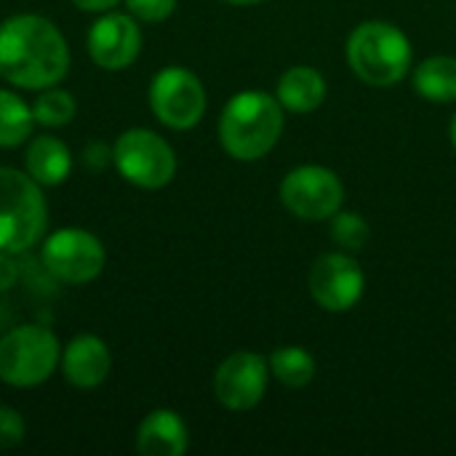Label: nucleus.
Returning a JSON list of instances; mask_svg holds the SVG:
<instances>
[{
  "instance_id": "f257e3e1",
  "label": "nucleus",
  "mask_w": 456,
  "mask_h": 456,
  "mask_svg": "<svg viewBox=\"0 0 456 456\" xmlns=\"http://www.w3.org/2000/svg\"><path fill=\"white\" fill-rule=\"evenodd\" d=\"M69 72V45L61 29L40 13L0 21V77L24 91L59 86Z\"/></svg>"
},
{
  "instance_id": "f03ea898",
  "label": "nucleus",
  "mask_w": 456,
  "mask_h": 456,
  "mask_svg": "<svg viewBox=\"0 0 456 456\" xmlns=\"http://www.w3.org/2000/svg\"><path fill=\"white\" fill-rule=\"evenodd\" d=\"M283 104L265 91L235 94L219 115V142L235 160L265 158L283 134Z\"/></svg>"
},
{
  "instance_id": "7ed1b4c3",
  "label": "nucleus",
  "mask_w": 456,
  "mask_h": 456,
  "mask_svg": "<svg viewBox=\"0 0 456 456\" xmlns=\"http://www.w3.org/2000/svg\"><path fill=\"white\" fill-rule=\"evenodd\" d=\"M48 206L43 187L19 168L0 166V254H24L43 243Z\"/></svg>"
},
{
  "instance_id": "20e7f679",
  "label": "nucleus",
  "mask_w": 456,
  "mask_h": 456,
  "mask_svg": "<svg viewBox=\"0 0 456 456\" xmlns=\"http://www.w3.org/2000/svg\"><path fill=\"white\" fill-rule=\"evenodd\" d=\"M347 64L363 83L387 88L411 72V43L390 21H363L347 37Z\"/></svg>"
},
{
  "instance_id": "39448f33",
  "label": "nucleus",
  "mask_w": 456,
  "mask_h": 456,
  "mask_svg": "<svg viewBox=\"0 0 456 456\" xmlns=\"http://www.w3.org/2000/svg\"><path fill=\"white\" fill-rule=\"evenodd\" d=\"M61 366L56 334L40 323H21L0 337V382L29 390L48 382Z\"/></svg>"
},
{
  "instance_id": "423d86ee",
  "label": "nucleus",
  "mask_w": 456,
  "mask_h": 456,
  "mask_svg": "<svg viewBox=\"0 0 456 456\" xmlns=\"http://www.w3.org/2000/svg\"><path fill=\"white\" fill-rule=\"evenodd\" d=\"M118 174L139 190H160L176 174L174 147L150 128H128L112 144Z\"/></svg>"
},
{
  "instance_id": "0eeeda50",
  "label": "nucleus",
  "mask_w": 456,
  "mask_h": 456,
  "mask_svg": "<svg viewBox=\"0 0 456 456\" xmlns=\"http://www.w3.org/2000/svg\"><path fill=\"white\" fill-rule=\"evenodd\" d=\"M150 110L152 115L174 131H187L195 128L203 115H206V88L200 83V77L179 64L163 67L155 72L150 91Z\"/></svg>"
},
{
  "instance_id": "6e6552de",
  "label": "nucleus",
  "mask_w": 456,
  "mask_h": 456,
  "mask_svg": "<svg viewBox=\"0 0 456 456\" xmlns=\"http://www.w3.org/2000/svg\"><path fill=\"white\" fill-rule=\"evenodd\" d=\"M40 259L43 267L61 283L69 286H83L96 281L104 273L107 265V251L104 243L80 227H61L43 238L40 246Z\"/></svg>"
},
{
  "instance_id": "1a4fd4ad",
  "label": "nucleus",
  "mask_w": 456,
  "mask_h": 456,
  "mask_svg": "<svg viewBox=\"0 0 456 456\" xmlns=\"http://www.w3.org/2000/svg\"><path fill=\"white\" fill-rule=\"evenodd\" d=\"M345 200L342 179L326 166H299L281 182V203L305 222L331 219Z\"/></svg>"
},
{
  "instance_id": "9d476101",
  "label": "nucleus",
  "mask_w": 456,
  "mask_h": 456,
  "mask_svg": "<svg viewBox=\"0 0 456 456\" xmlns=\"http://www.w3.org/2000/svg\"><path fill=\"white\" fill-rule=\"evenodd\" d=\"M307 286L318 307H323L326 313H347L361 302L366 275L350 254L329 251L321 254L310 267Z\"/></svg>"
},
{
  "instance_id": "9b49d317",
  "label": "nucleus",
  "mask_w": 456,
  "mask_h": 456,
  "mask_svg": "<svg viewBox=\"0 0 456 456\" xmlns=\"http://www.w3.org/2000/svg\"><path fill=\"white\" fill-rule=\"evenodd\" d=\"M270 382V363L251 350L227 355L214 374L216 401L230 411H251L262 403Z\"/></svg>"
},
{
  "instance_id": "f8f14e48",
  "label": "nucleus",
  "mask_w": 456,
  "mask_h": 456,
  "mask_svg": "<svg viewBox=\"0 0 456 456\" xmlns=\"http://www.w3.org/2000/svg\"><path fill=\"white\" fill-rule=\"evenodd\" d=\"M86 48L96 67L118 72L136 61L142 51V29L131 13L104 11L91 24L86 35Z\"/></svg>"
},
{
  "instance_id": "ddd939ff",
  "label": "nucleus",
  "mask_w": 456,
  "mask_h": 456,
  "mask_svg": "<svg viewBox=\"0 0 456 456\" xmlns=\"http://www.w3.org/2000/svg\"><path fill=\"white\" fill-rule=\"evenodd\" d=\"M112 369L110 347L96 334H77L61 350V374L77 390H96Z\"/></svg>"
},
{
  "instance_id": "4468645a",
  "label": "nucleus",
  "mask_w": 456,
  "mask_h": 456,
  "mask_svg": "<svg viewBox=\"0 0 456 456\" xmlns=\"http://www.w3.org/2000/svg\"><path fill=\"white\" fill-rule=\"evenodd\" d=\"M187 446V422L171 409L150 411L136 428V452L142 456H182Z\"/></svg>"
},
{
  "instance_id": "2eb2a0df",
  "label": "nucleus",
  "mask_w": 456,
  "mask_h": 456,
  "mask_svg": "<svg viewBox=\"0 0 456 456\" xmlns=\"http://www.w3.org/2000/svg\"><path fill=\"white\" fill-rule=\"evenodd\" d=\"M24 171L40 187H56V184L67 182V176L72 171V152L53 134L32 136V142L24 152Z\"/></svg>"
},
{
  "instance_id": "dca6fc26",
  "label": "nucleus",
  "mask_w": 456,
  "mask_h": 456,
  "mask_svg": "<svg viewBox=\"0 0 456 456\" xmlns=\"http://www.w3.org/2000/svg\"><path fill=\"white\" fill-rule=\"evenodd\" d=\"M278 102L283 104V110L297 112V115H307L313 110H318L326 99V80L315 67L307 64H297L291 69H286L278 77V88H275Z\"/></svg>"
},
{
  "instance_id": "f3484780",
  "label": "nucleus",
  "mask_w": 456,
  "mask_h": 456,
  "mask_svg": "<svg viewBox=\"0 0 456 456\" xmlns=\"http://www.w3.org/2000/svg\"><path fill=\"white\" fill-rule=\"evenodd\" d=\"M414 88L422 99L436 104L456 102V59L430 56L414 67Z\"/></svg>"
},
{
  "instance_id": "a211bd4d",
  "label": "nucleus",
  "mask_w": 456,
  "mask_h": 456,
  "mask_svg": "<svg viewBox=\"0 0 456 456\" xmlns=\"http://www.w3.org/2000/svg\"><path fill=\"white\" fill-rule=\"evenodd\" d=\"M32 104H27L16 91L0 88V150H13L24 144L35 131Z\"/></svg>"
},
{
  "instance_id": "6ab92c4d",
  "label": "nucleus",
  "mask_w": 456,
  "mask_h": 456,
  "mask_svg": "<svg viewBox=\"0 0 456 456\" xmlns=\"http://www.w3.org/2000/svg\"><path fill=\"white\" fill-rule=\"evenodd\" d=\"M267 363H270V374L291 390L307 387L315 377V358L305 347H297V345L273 350Z\"/></svg>"
},
{
  "instance_id": "aec40b11",
  "label": "nucleus",
  "mask_w": 456,
  "mask_h": 456,
  "mask_svg": "<svg viewBox=\"0 0 456 456\" xmlns=\"http://www.w3.org/2000/svg\"><path fill=\"white\" fill-rule=\"evenodd\" d=\"M75 112H77L75 96L69 91L59 88V86H51V88L37 91V96L32 102L35 123L43 126V128H61V126L72 123Z\"/></svg>"
},
{
  "instance_id": "412c9836",
  "label": "nucleus",
  "mask_w": 456,
  "mask_h": 456,
  "mask_svg": "<svg viewBox=\"0 0 456 456\" xmlns=\"http://www.w3.org/2000/svg\"><path fill=\"white\" fill-rule=\"evenodd\" d=\"M331 238L345 251H361L369 240V224L358 211H337L331 216Z\"/></svg>"
},
{
  "instance_id": "4be33fe9",
  "label": "nucleus",
  "mask_w": 456,
  "mask_h": 456,
  "mask_svg": "<svg viewBox=\"0 0 456 456\" xmlns=\"http://www.w3.org/2000/svg\"><path fill=\"white\" fill-rule=\"evenodd\" d=\"M126 8L134 19L158 24V21H166L176 11V0H126Z\"/></svg>"
},
{
  "instance_id": "5701e85b",
  "label": "nucleus",
  "mask_w": 456,
  "mask_h": 456,
  "mask_svg": "<svg viewBox=\"0 0 456 456\" xmlns=\"http://www.w3.org/2000/svg\"><path fill=\"white\" fill-rule=\"evenodd\" d=\"M24 419L16 409L0 406V449H13L24 441Z\"/></svg>"
},
{
  "instance_id": "b1692460",
  "label": "nucleus",
  "mask_w": 456,
  "mask_h": 456,
  "mask_svg": "<svg viewBox=\"0 0 456 456\" xmlns=\"http://www.w3.org/2000/svg\"><path fill=\"white\" fill-rule=\"evenodd\" d=\"M123 0H72L75 8L80 11H88V13H104V11H112L118 8Z\"/></svg>"
},
{
  "instance_id": "393cba45",
  "label": "nucleus",
  "mask_w": 456,
  "mask_h": 456,
  "mask_svg": "<svg viewBox=\"0 0 456 456\" xmlns=\"http://www.w3.org/2000/svg\"><path fill=\"white\" fill-rule=\"evenodd\" d=\"M222 3H230V5H256V3H265V0H222Z\"/></svg>"
},
{
  "instance_id": "a878e982",
  "label": "nucleus",
  "mask_w": 456,
  "mask_h": 456,
  "mask_svg": "<svg viewBox=\"0 0 456 456\" xmlns=\"http://www.w3.org/2000/svg\"><path fill=\"white\" fill-rule=\"evenodd\" d=\"M449 136H452V144H454V150H456V115L452 118V126H449Z\"/></svg>"
}]
</instances>
